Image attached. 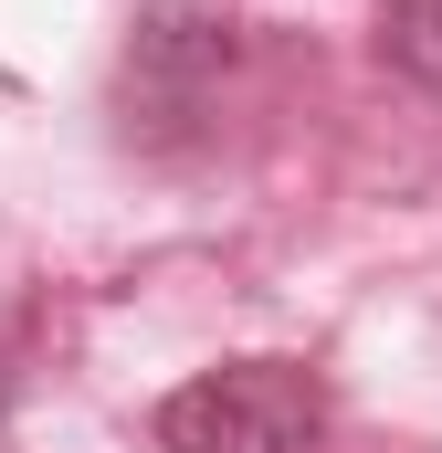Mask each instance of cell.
I'll list each match as a JSON object with an SVG mask.
<instances>
[{"label": "cell", "mask_w": 442, "mask_h": 453, "mask_svg": "<svg viewBox=\"0 0 442 453\" xmlns=\"http://www.w3.org/2000/svg\"><path fill=\"white\" fill-rule=\"evenodd\" d=\"M158 453H316L327 443V390L295 358H232L158 401Z\"/></svg>", "instance_id": "1"}, {"label": "cell", "mask_w": 442, "mask_h": 453, "mask_svg": "<svg viewBox=\"0 0 442 453\" xmlns=\"http://www.w3.org/2000/svg\"><path fill=\"white\" fill-rule=\"evenodd\" d=\"M379 53L422 96H442V0H379Z\"/></svg>", "instance_id": "2"}, {"label": "cell", "mask_w": 442, "mask_h": 453, "mask_svg": "<svg viewBox=\"0 0 442 453\" xmlns=\"http://www.w3.org/2000/svg\"><path fill=\"white\" fill-rule=\"evenodd\" d=\"M0 411H11V380H0Z\"/></svg>", "instance_id": "3"}]
</instances>
